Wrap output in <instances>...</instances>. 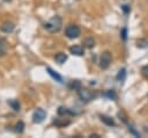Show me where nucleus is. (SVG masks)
<instances>
[{
  "mask_svg": "<svg viewBox=\"0 0 148 138\" xmlns=\"http://www.w3.org/2000/svg\"><path fill=\"white\" fill-rule=\"evenodd\" d=\"M61 26H62V20L60 16H53L51 17L45 24H44V28L51 32V34H56L58 32L60 29H61Z\"/></svg>",
  "mask_w": 148,
  "mask_h": 138,
  "instance_id": "1",
  "label": "nucleus"
},
{
  "mask_svg": "<svg viewBox=\"0 0 148 138\" xmlns=\"http://www.w3.org/2000/svg\"><path fill=\"white\" fill-rule=\"evenodd\" d=\"M65 35L71 38V39H74V38H77L80 35H81V29L75 26V24H69L68 27H66L65 29Z\"/></svg>",
  "mask_w": 148,
  "mask_h": 138,
  "instance_id": "2",
  "label": "nucleus"
},
{
  "mask_svg": "<svg viewBox=\"0 0 148 138\" xmlns=\"http://www.w3.org/2000/svg\"><path fill=\"white\" fill-rule=\"evenodd\" d=\"M76 92H77L79 97H80L82 101H84V102H89V101H91L94 97H96V95H95L94 93H91L90 90H88V89H86V88H82V87H80Z\"/></svg>",
  "mask_w": 148,
  "mask_h": 138,
  "instance_id": "3",
  "label": "nucleus"
},
{
  "mask_svg": "<svg viewBox=\"0 0 148 138\" xmlns=\"http://www.w3.org/2000/svg\"><path fill=\"white\" fill-rule=\"evenodd\" d=\"M111 64V53L109 51H104L99 56V67L102 70H106Z\"/></svg>",
  "mask_w": 148,
  "mask_h": 138,
  "instance_id": "4",
  "label": "nucleus"
},
{
  "mask_svg": "<svg viewBox=\"0 0 148 138\" xmlns=\"http://www.w3.org/2000/svg\"><path fill=\"white\" fill-rule=\"evenodd\" d=\"M45 117H46L45 110L42 109V108H38V109H36V110L34 111V114H32V122L39 124V123H42V122L45 119Z\"/></svg>",
  "mask_w": 148,
  "mask_h": 138,
  "instance_id": "5",
  "label": "nucleus"
},
{
  "mask_svg": "<svg viewBox=\"0 0 148 138\" xmlns=\"http://www.w3.org/2000/svg\"><path fill=\"white\" fill-rule=\"evenodd\" d=\"M69 52L74 56H83L84 55V50H83V46L81 45H73L69 48Z\"/></svg>",
  "mask_w": 148,
  "mask_h": 138,
  "instance_id": "6",
  "label": "nucleus"
},
{
  "mask_svg": "<svg viewBox=\"0 0 148 138\" xmlns=\"http://www.w3.org/2000/svg\"><path fill=\"white\" fill-rule=\"evenodd\" d=\"M0 30H1L2 32H5V34H10V32L14 30V24L10 23V22H6V23H3V24L0 27Z\"/></svg>",
  "mask_w": 148,
  "mask_h": 138,
  "instance_id": "7",
  "label": "nucleus"
},
{
  "mask_svg": "<svg viewBox=\"0 0 148 138\" xmlns=\"http://www.w3.org/2000/svg\"><path fill=\"white\" fill-rule=\"evenodd\" d=\"M99 118H101V121L105 124V125H108V126H114L116 125V123H114V121H113V118H111L110 116H106V115H101L99 116Z\"/></svg>",
  "mask_w": 148,
  "mask_h": 138,
  "instance_id": "8",
  "label": "nucleus"
},
{
  "mask_svg": "<svg viewBox=\"0 0 148 138\" xmlns=\"http://www.w3.org/2000/svg\"><path fill=\"white\" fill-rule=\"evenodd\" d=\"M46 71H47V73H49V74H50V75H51L56 81H58V82H60V83L62 82V78H61V75H60V74H58L56 71H53L51 67H46Z\"/></svg>",
  "mask_w": 148,
  "mask_h": 138,
  "instance_id": "9",
  "label": "nucleus"
},
{
  "mask_svg": "<svg viewBox=\"0 0 148 138\" xmlns=\"http://www.w3.org/2000/svg\"><path fill=\"white\" fill-rule=\"evenodd\" d=\"M83 46L87 49H91L95 46V39L92 37H87L83 39Z\"/></svg>",
  "mask_w": 148,
  "mask_h": 138,
  "instance_id": "10",
  "label": "nucleus"
},
{
  "mask_svg": "<svg viewBox=\"0 0 148 138\" xmlns=\"http://www.w3.org/2000/svg\"><path fill=\"white\" fill-rule=\"evenodd\" d=\"M71 122L68 121V119H61V118H56L54 121H53V124L56 125V126H58V128H61V126H65V125H68Z\"/></svg>",
  "mask_w": 148,
  "mask_h": 138,
  "instance_id": "11",
  "label": "nucleus"
},
{
  "mask_svg": "<svg viewBox=\"0 0 148 138\" xmlns=\"http://www.w3.org/2000/svg\"><path fill=\"white\" fill-rule=\"evenodd\" d=\"M54 59H56V61L58 63V64H64L66 60H67V56L65 55V53H62V52H59V53H57L56 55V57H54Z\"/></svg>",
  "mask_w": 148,
  "mask_h": 138,
  "instance_id": "12",
  "label": "nucleus"
},
{
  "mask_svg": "<svg viewBox=\"0 0 148 138\" xmlns=\"http://www.w3.org/2000/svg\"><path fill=\"white\" fill-rule=\"evenodd\" d=\"M58 114H59L60 116H65V115H75V112H73V111H71L68 108H64V107H59Z\"/></svg>",
  "mask_w": 148,
  "mask_h": 138,
  "instance_id": "13",
  "label": "nucleus"
},
{
  "mask_svg": "<svg viewBox=\"0 0 148 138\" xmlns=\"http://www.w3.org/2000/svg\"><path fill=\"white\" fill-rule=\"evenodd\" d=\"M103 96H105V97H108L110 100H113V101L117 100V94H116L114 90H105L103 93Z\"/></svg>",
  "mask_w": 148,
  "mask_h": 138,
  "instance_id": "14",
  "label": "nucleus"
},
{
  "mask_svg": "<svg viewBox=\"0 0 148 138\" xmlns=\"http://www.w3.org/2000/svg\"><path fill=\"white\" fill-rule=\"evenodd\" d=\"M8 104L12 107L13 110H15V111H20L21 106H20V103H18L17 100H9V101H8Z\"/></svg>",
  "mask_w": 148,
  "mask_h": 138,
  "instance_id": "15",
  "label": "nucleus"
},
{
  "mask_svg": "<svg viewBox=\"0 0 148 138\" xmlns=\"http://www.w3.org/2000/svg\"><path fill=\"white\" fill-rule=\"evenodd\" d=\"M125 78H126V70L125 68H121V70H119L118 71V73H117V77H116V79L118 80V81H124L125 80Z\"/></svg>",
  "mask_w": 148,
  "mask_h": 138,
  "instance_id": "16",
  "label": "nucleus"
},
{
  "mask_svg": "<svg viewBox=\"0 0 148 138\" xmlns=\"http://www.w3.org/2000/svg\"><path fill=\"white\" fill-rule=\"evenodd\" d=\"M136 46L138 48H141V49L147 48L148 46V39L147 38H140V39H138L136 41Z\"/></svg>",
  "mask_w": 148,
  "mask_h": 138,
  "instance_id": "17",
  "label": "nucleus"
},
{
  "mask_svg": "<svg viewBox=\"0 0 148 138\" xmlns=\"http://www.w3.org/2000/svg\"><path fill=\"white\" fill-rule=\"evenodd\" d=\"M68 87L71 88V89H74V90H77L80 87H81V82L79 81V80H73V81H71V83L68 85Z\"/></svg>",
  "mask_w": 148,
  "mask_h": 138,
  "instance_id": "18",
  "label": "nucleus"
},
{
  "mask_svg": "<svg viewBox=\"0 0 148 138\" xmlns=\"http://www.w3.org/2000/svg\"><path fill=\"white\" fill-rule=\"evenodd\" d=\"M15 131H16L17 133H22V132L24 131V123H23L22 121H20V122L15 125Z\"/></svg>",
  "mask_w": 148,
  "mask_h": 138,
  "instance_id": "19",
  "label": "nucleus"
},
{
  "mask_svg": "<svg viewBox=\"0 0 148 138\" xmlns=\"http://www.w3.org/2000/svg\"><path fill=\"white\" fill-rule=\"evenodd\" d=\"M141 74L143 78L148 79V65H145L142 68H141Z\"/></svg>",
  "mask_w": 148,
  "mask_h": 138,
  "instance_id": "20",
  "label": "nucleus"
},
{
  "mask_svg": "<svg viewBox=\"0 0 148 138\" xmlns=\"http://www.w3.org/2000/svg\"><path fill=\"white\" fill-rule=\"evenodd\" d=\"M128 131H130L131 133H133L135 137H140V133H139V132H138V131H136L132 125H130V124H128Z\"/></svg>",
  "mask_w": 148,
  "mask_h": 138,
  "instance_id": "21",
  "label": "nucleus"
},
{
  "mask_svg": "<svg viewBox=\"0 0 148 138\" xmlns=\"http://www.w3.org/2000/svg\"><path fill=\"white\" fill-rule=\"evenodd\" d=\"M120 35H121V38H123L124 41H126V39H127V29H126V28H123Z\"/></svg>",
  "mask_w": 148,
  "mask_h": 138,
  "instance_id": "22",
  "label": "nucleus"
},
{
  "mask_svg": "<svg viewBox=\"0 0 148 138\" xmlns=\"http://www.w3.org/2000/svg\"><path fill=\"white\" fill-rule=\"evenodd\" d=\"M123 10H124V12L127 14V13L130 12V7H128L127 5H124V6H123Z\"/></svg>",
  "mask_w": 148,
  "mask_h": 138,
  "instance_id": "23",
  "label": "nucleus"
},
{
  "mask_svg": "<svg viewBox=\"0 0 148 138\" xmlns=\"http://www.w3.org/2000/svg\"><path fill=\"white\" fill-rule=\"evenodd\" d=\"M89 137H91V138H99V136H98V135H90Z\"/></svg>",
  "mask_w": 148,
  "mask_h": 138,
  "instance_id": "24",
  "label": "nucleus"
}]
</instances>
